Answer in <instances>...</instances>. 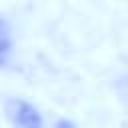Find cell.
I'll return each instance as SVG.
<instances>
[{"instance_id": "1", "label": "cell", "mask_w": 128, "mask_h": 128, "mask_svg": "<svg viewBox=\"0 0 128 128\" xmlns=\"http://www.w3.org/2000/svg\"><path fill=\"white\" fill-rule=\"evenodd\" d=\"M8 114L12 116V120L18 128H40V124H42L38 112L20 100H12L8 104Z\"/></svg>"}, {"instance_id": "2", "label": "cell", "mask_w": 128, "mask_h": 128, "mask_svg": "<svg viewBox=\"0 0 128 128\" xmlns=\"http://www.w3.org/2000/svg\"><path fill=\"white\" fill-rule=\"evenodd\" d=\"M10 50V36H8V30L4 28V24L0 22V54H6Z\"/></svg>"}, {"instance_id": "3", "label": "cell", "mask_w": 128, "mask_h": 128, "mask_svg": "<svg viewBox=\"0 0 128 128\" xmlns=\"http://www.w3.org/2000/svg\"><path fill=\"white\" fill-rule=\"evenodd\" d=\"M56 128H74V126H70L68 122H58V124H56Z\"/></svg>"}]
</instances>
